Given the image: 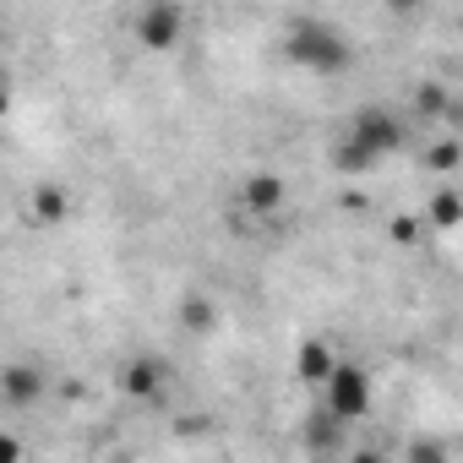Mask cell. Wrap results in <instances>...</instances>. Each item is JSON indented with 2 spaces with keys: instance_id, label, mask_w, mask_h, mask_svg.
Returning a JSON list of instances; mask_svg holds the SVG:
<instances>
[{
  "instance_id": "6da1fadb",
  "label": "cell",
  "mask_w": 463,
  "mask_h": 463,
  "mask_svg": "<svg viewBox=\"0 0 463 463\" xmlns=\"http://www.w3.org/2000/svg\"><path fill=\"white\" fill-rule=\"evenodd\" d=\"M409 142V120L398 115V109H387V104H360L354 115H349V131L333 142V169L338 175H371L382 158H392L398 147Z\"/></svg>"
},
{
  "instance_id": "7a4b0ae2",
  "label": "cell",
  "mask_w": 463,
  "mask_h": 463,
  "mask_svg": "<svg viewBox=\"0 0 463 463\" xmlns=\"http://www.w3.org/2000/svg\"><path fill=\"white\" fill-rule=\"evenodd\" d=\"M284 61L306 77H344L354 66V44L338 23H322V17H295L284 28Z\"/></svg>"
},
{
  "instance_id": "3957f363",
  "label": "cell",
  "mask_w": 463,
  "mask_h": 463,
  "mask_svg": "<svg viewBox=\"0 0 463 463\" xmlns=\"http://www.w3.org/2000/svg\"><path fill=\"white\" fill-rule=\"evenodd\" d=\"M371 403H376V387H371L365 365H354V360H338V365L322 376V409H327L333 420H344V425H360V420L371 414Z\"/></svg>"
},
{
  "instance_id": "277c9868",
  "label": "cell",
  "mask_w": 463,
  "mask_h": 463,
  "mask_svg": "<svg viewBox=\"0 0 463 463\" xmlns=\"http://www.w3.org/2000/svg\"><path fill=\"white\" fill-rule=\"evenodd\" d=\"M131 39L147 55H175L185 39V6L180 0H142L137 17H131Z\"/></svg>"
},
{
  "instance_id": "5b68a950",
  "label": "cell",
  "mask_w": 463,
  "mask_h": 463,
  "mask_svg": "<svg viewBox=\"0 0 463 463\" xmlns=\"http://www.w3.org/2000/svg\"><path fill=\"white\" fill-rule=\"evenodd\" d=\"M169 382H175V360H169V354L142 349V354H131V360L120 365V392H126L131 403H158V398L169 392Z\"/></svg>"
},
{
  "instance_id": "8992f818",
  "label": "cell",
  "mask_w": 463,
  "mask_h": 463,
  "mask_svg": "<svg viewBox=\"0 0 463 463\" xmlns=\"http://www.w3.org/2000/svg\"><path fill=\"white\" fill-rule=\"evenodd\" d=\"M235 202H241L246 218H279V213L289 207V180H284L279 169H251V175L241 180Z\"/></svg>"
},
{
  "instance_id": "52a82bcc",
  "label": "cell",
  "mask_w": 463,
  "mask_h": 463,
  "mask_svg": "<svg viewBox=\"0 0 463 463\" xmlns=\"http://www.w3.org/2000/svg\"><path fill=\"white\" fill-rule=\"evenodd\" d=\"M44 392H50V376L39 371V365H0V403L6 409H33V403H44Z\"/></svg>"
},
{
  "instance_id": "ba28073f",
  "label": "cell",
  "mask_w": 463,
  "mask_h": 463,
  "mask_svg": "<svg viewBox=\"0 0 463 463\" xmlns=\"http://www.w3.org/2000/svg\"><path fill=\"white\" fill-rule=\"evenodd\" d=\"M71 185H61V180H44V185H33L28 191V218L39 223V229H61L66 218H71Z\"/></svg>"
},
{
  "instance_id": "9c48e42d",
  "label": "cell",
  "mask_w": 463,
  "mask_h": 463,
  "mask_svg": "<svg viewBox=\"0 0 463 463\" xmlns=\"http://www.w3.org/2000/svg\"><path fill=\"white\" fill-rule=\"evenodd\" d=\"M338 365V349L327 344V338H306L300 349H295V376L306 382V387H322V376Z\"/></svg>"
},
{
  "instance_id": "30bf717a",
  "label": "cell",
  "mask_w": 463,
  "mask_h": 463,
  "mask_svg": "<svg viewBox=\"0 0 463 463\" xmlns=\"http://www.w3.org/2000/svg\"><path fill=\"white\" fill-rule=\"evenodd\" d=\"M180 333H191V338L218 333V300L213 295H185L180 300Z\"/></svg>"
},
{
  "instance_id": "8fae6325",
  "label": "cell",
  "mask_w": 463,
  "mask_h": 463,
  "mask_svg": "<svg viewBox=\"0 0 463 463\" xmlns=\"http://www.w3.org/2000/svg\"><path fill=\"white\" fill-rule=\"evenodd\" d=\"M425 213H430V223L441 229V235H452V229L463 223V196H458V185H436V196L425 202Z\"/></svg>"
},
{
  "instance_id": "7c38bea8",
  "label": "cell",
  "mask_w": 463,
  "mask_h": 463,
  "mask_svg": "<svg viewBox=\"0 0 463 463\" xmlns=\"http://www.w3.org/2000/svg\"><path fill=\"white\" fill-rule=\"evenodd\" d=\"M338 441H344V420H333L327 409H317L311 414V452H338Z\"/></svg>"
},
{
  "instance_id": "4fadbf2b",
  "label": "cell",
  "mask_w": 463,
  "mask_h": 463,
  "mask_svg": "<svg viewBox=\"0 0 463 463\" xmlns=\"http://www.w3.org/2000/svg\"><path fill=\"white\" fill-rule=\"evenodd\" d=\"M447 109H452L447 88H436V82H420V88H414V115H420V120H441Z\"/></svg>"
},
{
  "instance_id": "5bb4252c",
  "label": "cell",
  "mask_w": 463,
  "mask_h": 463,
  "mask_svg": "<svg viewBox=\"0 0 463 463\" xmlns=\"http://www.w3.org/2000/svg\"><path fill=\"white\" fill-rule=\"evenodd\" d=\"M458 153H463V147H458L452 137H441V142L425 153V169H436V175H452V169H458Z\"/></svg>"
},
{
  "instance_id": "9a60e30c",
  "label": "cell",
  "mask_w": 463,
  "mask_h": 463,
  "mask_svg": "<svg viewBox=\"0 0 463 463\" xmlns=\"http://www.w3.org/2000/svg\"><path fill=\"white\" fill-rule=\"evenodd\" d=\"M409 458H414V463H447L452 452H447L441 441H414V447H409Z\"/></svg>"
},
{
  "instance_id": "2e32d148",
  "label": "cell",
  "mask_w": 463,
  "mask_h": 463,
  "mask_svg": "<svg viewBox=\"0 0 463 463\" xmlns=\"http://www.w3.org/2000/svg\"><path fill=\"white\" fill-rule=\"evenodd\" d=\"M28 452V441L23 436H12V430H0V463H17Z\"/></svg>"
},
{
  "instance_id": "e0dca14e",
  "label": "cell",
  "mask_w": 463,
  "mask_h": 463,
  "mask_svg": "<svg viewBox=\"0 0 463 463\" xmlns=\"http://www.w3.org/2000/svg\"><path fill=\"white\" fill-rule=\"evenodd\" d=\"M12 99H17V93H12V77H6V66H0V120L12 115Z\"/></svg>"
},
{
  "instance_id": "ac0fdd59",
  "label": "cell",
  "mask_w": 463,
  "mask_h": 463,
  "mask_svg": "<svg viewBox=\"0 0 463 463\" xmlns=\"http://www.w3.org/2000/svg\"><path fill=\"white\" fill-rule=\"evenodd\" d=\"M0 39H6V28H0Z\"/></svg>"
}]
</instances>
